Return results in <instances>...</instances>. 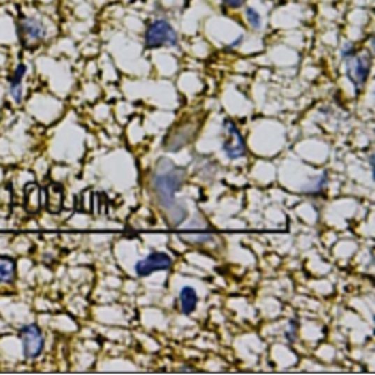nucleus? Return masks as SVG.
Wrapping results in <instances>:
<instances>
[{
	"label": "nucleus",
	"instance_id": "1",
	"mask_svg": "<svg viewBox=\"0 0 375 375\" xmlns=\"http://www.w3.org/2000/svg\"><path fill=\"white\" fill-rule=\"evenodd\" d=\"M185 181L186 170L176 166L170 159L166 157L157 161L152 173V189L154 197L172 226H179L186 217L184 204L176 201V192L184 186Z\"/></svg>",
	"mask_w": 375,
	"mask_h": 375
},
{
	"label": "nucleus",
	"instance_id": "2",
	"mask_svg": "<svg viewBox=\"0 0 375 375\" xmlns=\"http://www.w3.org/2000/svg\"><path fill=\"white\" fill-rule=\"evenodd\" d=\"M179 34L176 28L164 18H156L149 22L144 33V46L148 50L161 47H176Z\"/></svg>",
	"mask_w": 375,
	"mask_h": 375
},
{
	"label": "nucleus",
	"instance_id": "3",
	"mask_svg": "<svg viewBox=\"0 0 375 375\" xmlns=\"http://www.w3.org/2000/svg\"><path fill=\"white\" fill-rule=\"evenodd\" d=\"M344 62H346L348 78L352 82L355 91L359 93L369 78L372 68V54L369 52H356Z\"/></svg>",
	"mask_w": 375,
	"mask_h": 375
},
{
	"label": "nucleus",
	"instance_id": "4",
	"mask_svg": "<svg viewBox=\"0 0 375 375\" xmlns=\"http://www.w3.org/2000/svg\"><path fill=\"white\" fill-rule=\"evenodd\" d=\"M18 38L25 49L34 47L47 37V28L44 22L36 17L22 15L17 24Z\"/></svg>",
	"mask_w": 375,
	"mask_h": 375
},
{
	"label": "nucleus",
	"instance_id": "5",
	"mask_svg": "<svg viewBox=\"0 0 375 375\" xmlns=\"http://www.w3.org/2000/svg\"><path fill=\"white\" fill-rule=\"evenodd\" d=\"M223 133H224V140L221 144V148L224 154L229 160H239L247 156V144L242 137V133L239 132L237 126L235 125L233 121L230 119H224L223 124Z\"/></svg>",
	"mask_w": 375,
	"mask_h": 375
},
{
	"label": "nucleus",
	"instance_id": "6",
	"mask_svg": "<svg viewBox=\"0 0 375 375\" xmlns=\"http://www.w3.org/2000/svg\"><path fill=\"white\" fill-rule=\"evenodd\" d=\"M173 265V258L166 252H152L141 261L135 264V273L138 277H147L156 272H168Z\"/></svg>",
	"mask_w": 375,
	"mask_h": 375
},
{
	"label": "nucleus",
	"instance_id": "7",
	"mask_svg": "<svg viewBox=\"0 0 375 375\" xmlns=\"http://www.w3.org/2000/svg\"><path fill=\"white\" fill-rule=\"evenodd\" d=\"M20 337L22 340L24 356L27 359H37L44 351V336L36 324L24 325L20 330Z\"/></svg>",
	"mask_w": 375,
	"mask_h": 375
},
{
	"label": "nucleus",
	"instance_id": "8",
	"mask_svg": "<svg viewBox=\"0 0 375 375\" xmlns=\"http://www.w3.org/2000/svg\"><path fill=\"white\" fill-rule=\"evenodd\" d=\"M27 69L28 68L25 64H20L17 68H15L13 73L10 75V78H9V94H10L12 100L17 104H21L22 98H24L22 81L27 75Z\"/></svg>",
	"mask_w": 375,
	"mask_h": 375
},
{
	"label": "nucleus",
	"instance_id": "9",
	"mask_svg": "<svg viewBox=\"0 0 375 375\" xmlns=\"http://www.w3.org/2000/svg\"><path fill=\"white\" fill-rule=\"evenodd\" d=\"M195 131H197V129H193L191 126L182 128V129H176L170 135V138L168 140L166 148L169 149V152H177V149H181L182 147H185L186 144L191 142L192 137L195 135Z\"/></svg>",
	"mask_w": 375,
	"mask_h": 375
},
{
	"label": "nucleus",
	"instance_id": "10",
	"mask_svg": "<svg viewBox=\"0 0 375 375\" xmlns=\"http://www.w3.org/2000/svg\"><path fill=\"white\" fill-rule=\"evenodd\" d=\"M179 302H181V311L185 315H191L195 312L198 305V295L192 286L182 288L181 293H179Z\"/></svg>",
	"mask_w": 375,
	"mask_h": 375
},
{
	"label": "nucleus",
	"instance_id": "11",
	"mask_svg": "<svg viewBox=\"0 0 375 375\" xmlns=\"http://www.w3.org/2000/svg\"><path fill=\"white\" fill-rule=\"evenodd\" d=\"M47 207L52 209L53 213L59 212L62 207V200H64V193H62V189L61 186H56V185H52L47 191Z\"/></svg>",
	"mask_w": 375,
	"mask_h": 375
},
{
	"label": "nucleus",
	"instance_id": "12",
	"mask_svg": "<svg viewBox=\"0 0 375 375\" xmlns=\"http://www.w3.org/2000/svg\"><path fill=\"white\" fill-rule=\"evenodd\" d=\"M15 261L10 258H0V283H10L15 277Z\"/></svg>",
	"mask_w": 375,
	"mask_h": 375
},
{
	"label": "nucleus",
	"instance_id": "13",
	"mask_svg": "<svg viewBox=\"0 0 375 375\" xmlns=\"http://www.w3.org/2000/svg\"><path fill=\"white\" fill-rule=\"evenodd\" d=\"M244 15H245V20L248 21V24L252 29H257L258 31V29L263 28V17L257 9L252 8V6H247Z\"/></svg>",
	"mask_w": 375,
	"mask_h": 375
},
{
	"label": "nucleus",
	"instance_id": "14",
	"mask_svg": "<svg viewBox=\"0 0 375 375\" xmlns=\"http://www.w3.org/2000/svg\"><path fill=\"white\" fill-rule=\"evenodd\" d=\"M325 184H327V177H325V175H323L318 179H315V184L314 185H308L305 188V192H308V193H317V192H320L323 189V186Z\"/></svg>",
	"mask_w": 375,
	"mask_h": 375
},
{
	"label": "nucleus",
	"instance_id": "15",
	"mask_svg": "<svg viewBox=\"0 0 375 375\" xmlns=\"http://www.w3.org/2000/svg\"><path fill=\"white\" fill-rule=\"evenodd\" d=\"M284 334H286V339L289 343L296 341V339H297V321H295V320L289 321V325L286 328V332H284Z\"/></svg>",
	"mask_w": 375,
	"mask_h": 375
},
{
	"label": "nucleus",
	"instance_id": "16",
	"mask_svg": "<svg viewBox=\"0 0 375 375\" xmlns=\"http://www.w3.org/2000/svg\"><path fill=\"white\" fill-rule=\"evenodd\" d=\"M356 53V47H355V43L352 41H348L343 44V47L340 50V54H341V59L343 61H346V59H349L351 56H353Z\"/></svg>",
	"mask_w": 375,
	"mask_h": 375
},
{
	"label": "nucleus",
	"instance_id": "17",
	"mask_svg": "<svg viewBox=\"0 0 375 375\" xmlns=\"http://www.w3.org/2000/svg\"><path fill=\"white\" fill-rule=\"evenodd\" d=\"M221 3L224 8H228V9H241L247 5V0H221Z\"/></svg>",
	"mask_w": 375,
	"mask_h": 375
}]
</instances>
